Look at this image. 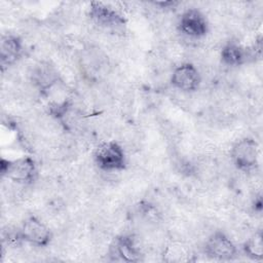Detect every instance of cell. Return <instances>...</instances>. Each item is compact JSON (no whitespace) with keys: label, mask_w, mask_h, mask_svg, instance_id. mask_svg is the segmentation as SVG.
Masks as SVG:
<instances>
[{"label":"cell","mask_w":263,"mask_h":263,"mask_svg":"<svg viewBox=\"0 0 263 263\" xmlns=\"http://www.w3.org/2000/svg\"><path fill=\"white\" fill-rule=\"evenodd\" d=\"M205 254L219 261H228L236 256V247L233 241L222 231L212 233L204 243Z\"/></svg>","instance_id":"ba28073f"},{"label":"cell","mask_w":263,"mask_h":263,"mask_svg":"<svg viewBox=\"0 0 263 263\" xmlns=\"http://www.w3.org/2000/svg\"><path fill=\"white\" fill-rule=\"evenodd\" d=\"M22 240L34 247H46L52 237L49 227L35 216H30L24 220L18 228Z\"/></svg>","instance_id":"8992f818"},{"label":"cell","mask_w":263,"mask_h":263,"mask_svg":"<svg viewBox=\"0 0 263 263\" xmlns=\"http://www.w3.org/2000/svg\"><path fill=\"white\" fill-rule=\"evenodd\" d=\"M59 72L49 62H39L31 72V81L41 92L60 80Z\"/></svg>","instance_id":"9c48e42d"},{"label":"cell","mask_w":263,"mask_h":263,"mask_svg":"<svg viewBox=\"0 0 263 263\" xmlns=\"http://www.w3.org/2000/svg\"><path fill=\"white\" fill-rule=\"evenodd\" d=\"M230 157L233 164L242 172L255 170L259 159V147L257 142L251 138L237 141L231 149Z\"/></svg>","instance_id":"3957f363"},{"label":"cell","mask_w":263,"mask_h":263,"mask_svg":"<svg viewBox=\"0 0 263 263\" xmlns=\"http://www.w3.org/2000/svg\"><path fill=\"white\" fill-rule=\"evenodd\" d=\"M93 161L101 171L112 173L125 167L126 157L123 147L115 141H106L95 149Z\"/></svg>","instance_id":"6da1fadb"},{"label":"cell","mask_w":263,"mask_h":263,"mask_svg":"<svg viewBox=\"0 0 263 263\" xmlns=\"http://www.w3.org/2000/svg\"><path fill=\"white\" fill-rule=\"evenodd\" d=\"M1 173L10 182L30 185L37 178V166L32 157L24 156L14 160H7L6 164L2 161Z\"/></svg>","instance_id":"7a4b0ae2"},{"label":"cell","mask_w":263,"mask_h":263,"mask_svg":"<svg viewBox=\"0 0 263 263\" xmlns=\"http://www.w3.org/2000/svg\"><path fill=\"white\" fill-rule=\"evenodd\" d=\"M111 251L124 262H137L140 260L141 252L132 236H120L111 246Z\"/></svg>","instance_id":"8fae6325"},{"label":"cell","mask_w":263,"mask_h":263,"mask_svg":"<svg viewBox=\"0 0 263 263\" xmlns=\"http://www.w3.org/2000/svg\"><path fill=\"white\" fill-rule=\"evenodd\" d=\"M202 81L199 69L192 63L184 62L175 67L171 76L173 87L181 92L190 93L197 90Z\"/></svg>","instance_id":"277c9868"},{"label":"cell","mask_w":263,"mask_h":263,"mask_svg":"<svg viewBox=\"0 0 263 263\" xmlns=\"http://www.w3.org/2000/svg\"><path fill=\"white\" fill-rule=\"evenodd\" d=\"M180 33L191 39H200L209 33L210 25L204 14L195 8L185 10L178 23Z\"/></svg>","instance_id":"52a82bcc"},{"label":"cell","mask_w":263,"mask_h":263,"mask_svg":"<svg viewBox=\"0 0 263 263\" xmlns=\"http://www.w3.org/2000/svg\"><path fill=\"white\" fill-rule=\"evenodd\" d=\"M0 50L2 66H11L20 59L23 52V41L12 34L4 35L1 38Z\"/></svg>","instance_id":"30bf717a"},{"label":"cell","mask_w":263,"mask_h":263,"mask_svg":"<svg viewBox=\"0 0 263 263\" xmlns=\"http://www.w3.org/2000/svg\"><path fill=\"white\" fill-rule=\"evenodd\" d=\"M90 21L104 31L117 33L123 30L125 21L115 9L102 2H92L89 6Z\"/></svg>","instance_id":"5b68a950"},{"label":"cell","mask_w":263,"mask_h":263,"mask_svg":"<svg viewBox=\"0 0 263 263\" xmlns=\"http://www.w3.org/2000/svg\"><path fill=\"white\" fill-rule=\"evenodd\" d=\"M243 250L247 256L254 260H261L263 258V239L261 232L252 235L245 243Z\"/></svg>","instance_id":"4fadbf2b"},{"label":"cell","mask_w":263,"mask_h":263,"mask_svg":"<svg viewBox=\"0 0 263 263\" xmlns=\"http://www.w3.org/2000/svg\"><path fill=\"white\" fill-rule=\"evenodd\" d=\"M249 50L236 41H228L221 49L220 58L223 64L231 67L240 66L249 59Z\"/></svg>","instance_id":"7c38bea8"}]
</instances>
